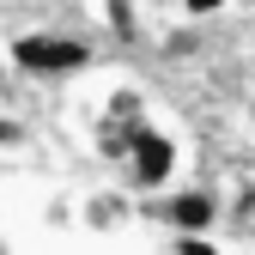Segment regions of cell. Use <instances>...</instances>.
Segmentation results:
<instances>
[{
  "instance_id": "6da1fadb",
  "label": "cell",
  "mask_w": 255,
  "mask_h": 255,
  "mask_svg": "<svg viewBox=\"0 0 255 255\" xmlns=\"http://www.w3.org/2000/svg\"><path fill=\"white\" fill-rule=\"evenodd\" d=\"M128 182L134 188H146V195H158V188H170L176 182V140L164 134V128H134V134H128Z\"/></svg>"
},
{
  "instance_id": "3957f363",
  "label": "cell",
  "mask_w": 255,
  "mask_h": 255,
  "mask_svg": "<svg viewBox=\"0 0 255 255\" xmlns=\"http://www.w3.org/2000/svg\"><path fill=\"white\" fill-rule=\"evenodd\" d=\"M164 225L182 231V237H207L219 225V201L207 195V188H176V195L164 201Z\"/></svg>"
},
{
  "instance_id": "7a4b0ae2",
  "label": "cell",
  "mask_w": 255,
  "mask_h": 255,
  "mask_svg": "<svg viewBox=\"0 0 255 255\" xmlns=\"http://www.w3.org/2000/svg\"><path fill=\"white\" fill-rule=\"evenodd\" d=\"M12 61H18L24 73L55 79V73H79L85 61H91V49H85L79 37H49V30H30V37L12 43Z\"/></svg>"
},
{
  "instance_id": "52a82bcc",
  "label": "cell",
  "mask_w": 255,
  "mask_h": 255,
  "mask_svg": "<svg viewBox=\"0 0 255 255\" xmlns=\"http://www.w3.org/2000/svg\"><path fill=\"white\" fill-rule=\"evenodd\" d=\"M249 6H255V0H249Z\"/></svg>"
},
{
  "instance_id": "277c9868",
  "label": "cell",
  "mask_w": 255,
  "mask_h": 255,
  "mask_svg": "<svg viewBox=\"0 0 255 255\" xmlns=\"http://www.w3.org/2000/svg\"><path fill=\"white\" fill-rule=\"evenodd\" d=\"M79 219H85V231H116L122 219H128V207H122V195H91Z\"/></svg>"
},
{
  "instance_id": "8992f818",
  "label": "cell",
  "mask_w": 255,
  "mask_h": 255,
  "mask_svg": "<svg viewBox=\"0 0 255 255\" xmlns=\"http://www.w3.org/2000/svg\"><path fill=\"white\" fill-rule=\"evenodd\" d=\"M225 6H231V0H182L188 18H213V12H225Z\"/></svg>"
},
{
  "instance_id": "5b68a950",
  "label": "cell",
  "mask_w": 255,
  "mask_h": 255,
  "mask_svg": "<svg viewBox=\"0 0 255 255\" xmlns=\"http://www.w3.org/2000/svg\"><path fill=\"white\" fill-rule=\"evenodd\" d=\"M104 6V24L116 30V37H134L140 30V18H134V0H98Z\"/></svg>"
}]
</instances>
